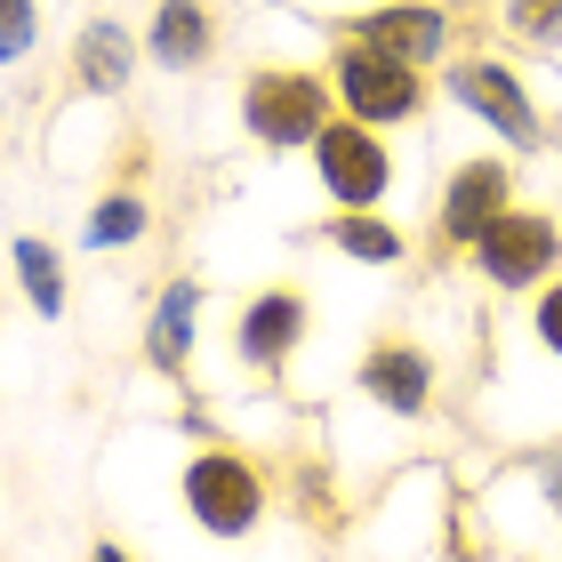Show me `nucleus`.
<instances>
[{
	"label": "nucleus",
	"mask_w": 562,
	"mask_h": 562,
	"mask_svg": "<svg viewBox=\"0 0 562 562\" xmlns=\"http://www.w3.org/2000/svg\"><path fill=\"white\" fill-rule=\"evenodd\" d=\"M362 394L378 402V411H394V418H418L426 394H434V362L418 346H378L362 362Z\"/></svg>",
	"instance_id": "9"
},
{
	"label": "nucleus",
	"mask_w": 562,
	"mask_h": 562,
	"mask_svg": "<svg viewBox=\"0 0 562 562\" xmlns=\"http://www.w3.org/2000/svg\"><path fill=\"white\" fill-rule=\"evenodd\" d=\"M353 41H378L386 57L434 65V57H442V41H450V16H442V9H370Z\"/></svg>",
	"instance_id": "13"
},
{
	"label": "nucleus",
	"mask_w": 562,
	"mask_h": 562,
	"mask_svg": "<svg viewBox=\"0 0 562 562\" xmlns=\"http://www.w3.org/2000/svg\"><path fill=\"white\" fill-rule=\"evenodd\" d=\"M33 41H41V9L33 0H0V65L33 57Z\"/></svg>",
	"instance_id": "17"
},
{
	"label": "nucleus",
	"mask_w": 562,
	"mask_h": 562,
	"mask_svg": "<svg viewBox=\"0 0 562 562\" xmlns=\"http://www.w3.org/2000/svg\"><path fill=\"white\" fill-rule=\"evenodd\" d=\"M539 338L562 353V290H547V297H539Z\"/></svg>",
	"instance_id": "19"
},
{
	"label": "nucleus",
	"mask_w": 562,
	"mask_h": 562,
	"mask_svg": "<svg viewBox=\"0 0 562 562\" xmlns=\"http://www.w3.org/2000/svg\"><path fill=\"white\" fill-rule=\"evenodd\" d=\"M554 258H562V234H554V217H539V210H498V217L474 234V266L491 273L498 290L539 281Z\"/></svg>",
	"instance_id": "5"
},
{
	"label": "nucleus",
	"mask_w": 562,
	"mask_h": 562,
	"mask_svg": "<svg viewBox=\"0 0 562 562\" xmlns=\"http://www.w3.org/2000/svg\"><path fill=\"white\" fill-rule=\"evenodd\" d=\"M329 249H346L353 266H394L402 258V234L386 217H370V210H346V217H329Z\"/></svg>",
	"instance_id": "14"
},
{
	"label": "nucleus",
	"mask_w": 562,
	"mask_h": 562,
	"mask_svg": "<svg viewBox=\"0 0 562 562\" xmlns=\"http://www.w3.org/2000/svg\"><path fill=\"white\" fill-rule=\"evenodd\" d=\"M241 130L258 145H273V153H297V145H314L329 130V89L314 81V72H249Z\"/></svg>",
	"instance_id": "1"
},
{
	"label": "nucleus",
	"mask_w": 562,
	"mask_h": 562,
	"mask_svg": "<svg viewBox=\"0 0 562 562\" xmlns=\"http://www.w3.org/2000/svg\"><path fill=\"white\" fill-rule=\"evenodd\" d=\"M297 338H305V297H297V290H258V297L241 305L234 346H241V362H249V370H281Z\"/></svg>",
	"instance_id": "7"
},
{
	"label": "nucleus",
	"mask_w": 562,
	"mask_h": 562,
	"mask_svg": "<svg viewBox=\"0 0 562 562\" xmlns=\"http://www.w3.org/2000/svg\"><path fill=\"white\" fill-rule=\"evenodd\" d=\"M210 48H217V16H210V0H161L145 24V57L161 65V72H193V65H210Z\"/></svg>",
	"instance_id": "8"
},
{
	"label": "nucleus",
	"mask_w": 562,
	"mask_h": 562,
	"mask_svg": "<svg viewBox=\"0 0 562 562\" xmlns=\"http://www.w3.org/2000/svg\"><path fill=\"white\" fill-rule=\"evenodd\" d=\"M539 482H547V506L562 515V450H547V458H539Z\"/></svg>",
	"instance_id": "20"
},
{
	"label": "nucleus",
	"mask_w": 562,
	"mask_h": 562,
	"mask_svg": "<svg viewBox=\"0 0 562 562\" xmlns=\"http://www.w3.org/2000/svg\"><path fill=\"white\" fill-rule=\"evenodd\" d=\"M498 210H506V169L498 161H467V169L450 177V193H442V241H467L474 249V234Z\"/></svg>",
	"instance_id": "11"
},
{
	"label": "nucleus",
	"mask_w": 562,
	"mask_h": 562,
	"mask_svg": "<svg viewBox=\"0 0 562 562\" xmlns=\"http://www.w3.org/2000/svg\"><path fill=\"white\" fill-rule=\"evenodd\" d=\"M522 41H562V0H506Z\"/></svg>",
	"instance_id": "18"
},
{
	"label": "nucleus",
	"mask_w": 562,
	"mask_h": 562,
	"mask_svg": "<svg viewBox=\"0 0 562 562\" xmlns=\"http://www.w3.org/2000/svg\"><path fill=\"white\" fill-rule=\"evenodd\" d=\"M329 72H338L346 113L370 121V130H386V121H411V113H418V65H411V57H386L378 41H346Z\"/></svg>",
	"instance_id": "2"
},
{
	"label": "nucleus",
	"mask_w": 562,
	"mask_h": 562,
	"mask_svg": "<svg viewBox=\"0 0 562 562\" xmlns=\"http://www.w3.org/2000/svg\"><path fill=\"white\" fill-rule=\"evenodd\" d=\"M186 515H193L201 530H217V539H241V530L266 515L258 467L234 458V450H201L193 467H186Z\"/></svg>",
	"instance_id": "3"
},
{
	"label": "nucleus",
	"mask_w": 562,
	"mask_h": 562,
	"mask_svg": "<svg viewBox=\"0 0 562 562\" xmlns=\"http://www.w3.org/2000/svg\"><path fill=\"white\" fill-rule=\"evenodd\" d=\"M450 97H458L474 121H491L498 137H515L522 153L547 137V130H539V105L522 97V81H515L506 65H458V72H450Z\"/></svg>",
	"instance_id": "6"
},
{
	"label": "nucleus",
	"mask_w": 562,
	"mask_h": 562,
	"mask_svg": "<svg viewBox=\"0 0 562 562\" xmlns=\"http://www.w3.org/2000/svg\"><path fill=\"white\" fill-rule=\"evenodd\" d=\"M16 281H24V297H33L41 322L65 314V266H57V249H48V241H33V234L16 241Z\"/></svg>",
	"instance_id": "16"
},
{
	"label": "nucleus",
	"mask_w": 562,
	"mask_h": 562,
	"mask_svg": "<svg viewBox=\"0 0 562 562\" xmlns=\"http://www.w3.org/2000/svg\"><path fill=\"white\" fill-rule=\"evenodd\" d=\"M193 329H201V281H169L161 297H153V322H145V362L177 378L193 353Z\"/></svg>",
	"instance_id": "10"
},
{
	"label": "nucleus",
	"mask_w": 562,
	"mask_h": 562,
	"mask_svg": "<svg viewBox=\"0 0 562 562\" xmlns=\"http://www.w3.org/2000/svg\"><path fill=\"white\" fill-rule=\"evenodd\" d=\"M314 169H322V193L338 201V210H378V201H386V177H394L370 121H329L314 137Z\"/></svg>",
	"instance_id": "4"
},
{
	"label": "nucleus",
	"mask_w": 562,
	"mask_h": 562,
	"mask_svg": "<svg viewBox=\"0 0 562 562\" xmlns=\"http://www.w3.org/2000/svg\"><path fill=\"white\" fill-rule=\"evenodd\" d=\"M72 72H81V89L121 97V89L137 81V41H130V24H113V16L81 24V41H72Z\"/></svg>",
	"instance_id": "12"
},
{
	"label": "nucleus",
	"mask_w": 562,
	"mask_h": 562,
	"mask_svg": "<svg viewBox=\"0 0 562 562\" xmlns=\"http://www.w3.org/2000/svg\"><path fill=\"white\" fill-rule=\"evenodd\" d=\"M145 225H153V210L137 193H105L81 225V249H130V241H145Z\"/></svg>",
	"instance_id": "15"
}]
</instances>
